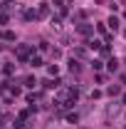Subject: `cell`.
Segmentation results:
<instances>
[{"instance_id":"cell-1","label":"cell","mask_w":126,"mask_h":129,"mask_svg":"<svg viewBox=\"0 0 126 129\" xmlns=\"http://www.w3.org/2000/svg\"><path fill=\"white\" fill-rule=\"evenodd\" d=\"M69 70H72V72H79V64L74 62V60H72V62H69Z\"/></svg>"}]
</instances>
